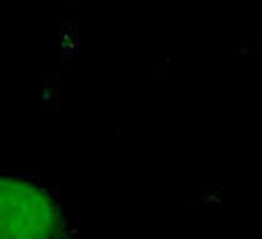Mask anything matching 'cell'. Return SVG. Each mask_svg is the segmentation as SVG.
Wrapping results in <instances>:
<instances>
[{"instance_id":"cell-1","label":"cell","mask_w":262,"mask_h":239,"mask_svg":"<svg viewBox=\"0 0 262 239\" xmlns=\"http://www.w3.org/2000/svg\"><path fill=\"white\" fill-rule=\"evenodd\" d=\"M0 239H81L72 207L44 180L0 170Z\"/></svg>"}]
</instances>
